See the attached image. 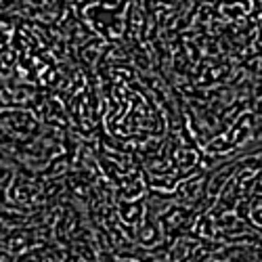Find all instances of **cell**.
I'll use <instances>...</instances> for the list:
<instances>
[{
    "label": "cell",
    "instance_id": "obj_1",
    "mask_svg": "<svg viewBox=\"0 0 262 262\" xmlns=\"http://www.w3.org/2000/svg\"><path fill=\"white\" fill-rule=\"evenodd\" d=\"M174 212H181L183 216H189V214H191L189 210L185 212V210H183V208H179V206H172V208H168V212H164V214H162V218H160V223H162L164 227L168 225V218H170V216H172ZM193 216H195V214H193ZM193 216H191V218H193ZM187 221H189V218H187ZM187 221H185V218H174V225H179V229H181V227H183V225H185ZM179 229H177V231H174V235H177V233H179Z\"/></svg>",
    "mask_w": 262,
    "mask_h": 262
}]
</instances>
